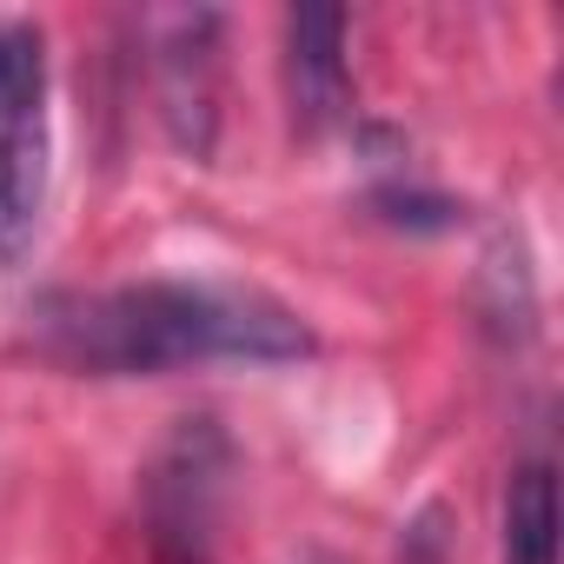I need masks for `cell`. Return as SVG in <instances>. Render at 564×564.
Returning a JSON list of instances; mask_svg holds the SVG:
<instances>
[{
	"label": "cell",
	"instance_id": "cell-1",
	"mask_svg": "<svg viewBox=\"0 0 564 564\" xmlns=\"http://www.w3.org/2000/svg\"><path fill=\"white\" fill-rule=\"evenodd\" d=\"M47 346L87 372H180L213 359L279 366L300 359L313 339L306 326L246 286H186V279H147L120 293H87L47 306Z\"/></svg>",
	"mask_w": 564,
	"mask_h": 564
},
{
	"label": "cell",
	"instance_id": "cell-4",
	"mask_svg": "<svg viewBox=\"0 0 564 564\" xmlns=\"http://www.w3.org/2000/svg\"><path fill=\"white\" fill-rule=\"evenodd\" d=\"M213 14H186L173 21V41L160 47V107L166 127L186 153H213Z\"/></svg>",
	"mask_w": 564,
	"mask_h": 564
},
{
	"label": "cell",
	"instance_id": "cell-5",
	"mask_svg": "<svg viewBox=\"0 0 564 564\" xmlns=\"http://www.w3.org/2000/svg\"><path fill=\"white\" fill-rule=\"evenodd\" d=\"M505 564H557V471L544 458L505 485Z\"/></svg>",
	"mask_w": 564,
	"mask_h": 564
},
{
	"label": "cell",
	"instance_id": "cell-2",
	"mask_svg": "<svg viewBox=\"0 0 564 564\" xmlns=\"http://www.w3.org/2000/svg\"><path fill=\"white\" fill-rule=\"evenodd\" d=\"M47 206V47L41 28L0 21V259H21Z\"/></svg>",
	"mask_w": 564,
	"mask_h": 564
},
{
	"label": "cell",
	"instance_id": "cell-3",
	"mask_svg": "<svg viewBox=\"0 0 564 564\" xmlns=\"http://www.w3.org/2000/svg\"><path fill=\"white\" fill-rule=\"evenodd\" d=\"M286 100L300 133H326L352 107L346 74V14L339 8H293L286 14Z\"/></svg>",
	"mask_w": 564,
	"mask_h": 564
}]
</instances>
